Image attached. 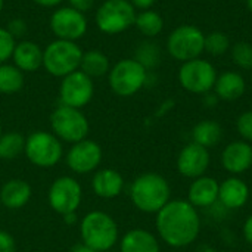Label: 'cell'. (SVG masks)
I'll use <instances>...</instances> for the list:
<instances>
[{
    "label": "cell",
    "mask_w": 252,
    "mask_h": 252,
    "mask_svg": "<svg viewBox=\"0 0 252 252\" xmlns=\"http://www.w3.org/2000/svg\"><path fill=\"white\" fill-rule=\"evenodd\" d=\"M109 69H111L109 58L102 50L92 49V50H87V52L83 53L81 63H80V71H83L92 80L108 75Z\"/></svg>",
    "instance_id": "obj_25"
},
{
    "label": "cell",
    "mask_w": 252,
    "mask_h": 252,
    "mask_svg": "<svg viewBox=\"0 0 252 252\" xmlns=\"http://www.w3.org/2000/svg\"><path fill=\"white\" fill-rule=\"evenodd\" d=\"M204 96V105L207 106V108H214L217 103H219V97H217V94L214 93V92H208V93H205V94H202Z\"/></svg>",
    "instance_id": "obj_39"
},
{
    "label": "cell",
    "mask_w": 252,
    "mask_h": 252,
    "mask_svg": "<svg viewBox=\"0 0 252 252\" xmlns=\"http://www.w3.org/2000/svg\"><path fill=\"white\" fill-rule=\"evenodd\" d=\"M105 252H115V251H112V250H111V251H105Z\"/></svg>",
    "instance_id": "obj_45"
},
{
    "label": "cell",
    "mask_w": 252,
    "mask_h": 252,
    "mask_svg": "<svg viewBox=\"0 0 252 252\" xmlns=\"http://www.w3.org/2000/svg\"><path fill=\"white\" fill-rule=\"evenodd\" d=\"M134 27L139 30L142 35L146 38H154L159 35L164 30V18L152 9L148 10H140L136 15Z\"/></svg>",
    "instance_id": "obj_26"
},
{
    "label": "cell",
    "mask_w": 252,
    "mask_h": 252,
    "mask_svg": "<svg viewBox=\"0 0 252 252\" xmlns=\"http://www.w3.org/2000/svg\"><path fill=\"white\" fill-rule=\"evenodd\" d=\"M136 10H148L157 3V0H128Z\"/></svg>",
    "instance_id": "obj_38"
},
{
    "label": "cell",
    "mask_w": 252,
    "mask_h": 252,
    "mask_svg": "<svg viewBox=\"0 0 252 252\" xmlns=\"http://www.w3.org/2000/svg\"><path fill=\"white\" fill-rule=\"evenodd\" d=\"M146 71L154 69L159 65L161 62V47L158 46V43H155L154 40L148 38L142 43H139V46L134 50V56H133Z\"/></svg>",
    "instance_id": "obj_29"
},
{
    "label": "cell",
    "mask_w": 252,
    "mask_h": 252,
    "mask_svg": "<svg viewBox=\"0 0 252 252\" xmlns=\"http://www.w3.org/2000/svg\"><path fill=\"white\" fill-rule=\"evenodd\" d=\"M68 168L75 174H89L97 170L102 162V148L92 139L80 140L71 145L65 157Z\"/></svg>",
    "instance_id": "obj_14"
},
{
    "label": "cell",
    "mask_w": 252,
    "mask_h": 252,
    "mask_svg": "<svg viewBox=\"0 0 252 252\" xmlns=\"http://www.w3.org/2000/svg\"><path fill=\"white\" fill-rule=\"evenodd\" d=\"M50 208L61 214L68 216L77 213L83 201L81 185L71 176H61L53 180L47 192Z\"/></svg>",
    "instance_id": "obj_11"
},
{
    "label": "cell",
    "mask_w": 252,
    "mask_h": 252,
    "mask_svg": "<svg viewBox=\"0 0 252 252\" xmlns=\"http://www.w3.org/2000/svg\"><path fill=\"white\" fill-rule=\"evenodd\" d=\"M220 183L211 176H201L193 179L188 190V202L198 208H210L219 202Z\"/></svg>",
    "instance_id": "obj_18"
},
{
    "label": "cell",
    "mask_w": 252,
    "mask_h": 252,
    "mask_svg": "<svg viewBox=\"0 0 252 252\" xmlns=\"http://www.w3.org/2000/svg\"><path fill=\"white\" fill-rule=\"evenodd\" d=\"M12 63L24 74L35 72L43 68V49L32 40H18L12 53Z\"/></svg>",
    "instance_id": "obj_19"
},
{
    "label": "cell",
    "mask_w": 252,
    "mask_h": 252,
    "mask_svg": "<svg viewBox=\"0 0 252 252\" xmlns=\"http://www.w3.org/2000/svg\"><path fill=\"white\" fill-rule=\"evenodd\" d=\"M165 46L168 55L183 63L204 53L205 34L195 25H180L170 32Z\"/></svg>",
    "instance_id": "obj_9"
},
{
    "label": "cell",
    "mask_w": 252,
    "mask_h": 252,
    "mask_svg": "<svg viewBox=\"0 0 252 252\" xmlns=\"http://www.w3.org/2000/svg\"><path fill=\"white\" fill-rule=\"evenodd\" d=\"M25 139L19 131H6L0 137V159L12 161L25 151Z\"/></svg>",
    "instance_id": "obj_28"
},
{
    "label": "cell",
    "mask_w": 252,
    "mask_h": 252,
    "mask_svg": "<svg viewBox=\"0 0 252 252\" xmlns=\"http://www.w3.org/2000/svg\"><path fill=\"white\" fill-rule=\"evenodd\" d=\"M32 190L28 182L22 179H10L0 189V202L7 210H21L31 199Z\"/></svg>",
    "instance_id": "obj_22"
},
{
    "label": "cell",
    "mask_w": 252,
    "mask_h": 252,
    "mask_svg": "<svg viewBox=\"0 0 252 252\" xmlns=\"http://www.w3.org/2000/svg\"><path fill=\"white\" fill-rule=\"evenodd\" d=\"M81 242L93 248L96 252L111 251L118 239L120 230L118 224L112 216L105 211L94 210L87 213L80 223Z\"/></svg>",
    "instance_id": "obj_3"
},
{
    "label": "cell",
    "mask_w": 252,
    "mask_h": 252,
    "mask_svg": "<svg viewBox=\"0 0 252 252\" xmlns=\"http://www.w3.org/2000/svg\"><path fill=\"white\" fill-rule=\"evenodd\" d=\"M210 164H211L210 149L193 142L183 146L176 159V167L179 174L190 180L205 176V173L210 168Z\"/></svg>",
    "instance_id": "obj_15"
},
{
    "label": "cell",
    "mask_w": 252,
    "mask_h": 252,
    "mask_svg": "<svg viewBox=\"0 0 252 252\" xmlns=\"http://www.w3.org/2000/svg\"><path fill=\"white\" fill-rule=\"evenodd\" d=\"M223 139V128L214 120H202L192 128V142L207 149L217 146Z\"/></svg>",
    "instance_id": "obj_24"
},
{
    "label": "cell",
    "mask_w": 252,
    "mask_h": 252,
    "mask_svg": "<svg viewBox=\"0 0 252 252\" xmlns=\"http://www.w3.org/2000/svg\"><path fill=\"white\" fill-rule=\"evenodd\" d=\"M15 46L16 40L12 37V34L4 27H0V63H6L12 59Z\"/></svg>",
    "instance_id": "obj_32"
},
{
    "label": "cell",
    "mask_w": 252,
    "mask_h": 252,
    "mask_svg": "<svg viewBox=\"0 0 252 252\" xmlns=\"http://www.w3.org/2000/svg\"><path fill=\"white\" fill-rule=\"evenodd\" d=\"M61 80H62L59 86L61 105L83 109L86 105L92 102L94 96V80H92L83 71L77 69Z\"/></svg>",
    "instance_id": "obj_13"
},
{
    "label": "cell",
    "mask_w": 252,
    "mask_h": 252,
    "mask_svg": "<svg viewBox=\"0 0 252 252\" xmlns=\"http://www.w3.org/2000/svg\"><path fill=\"white\" fill-rule=\"evenodd\" d=\"M148 74L149 71H146L134 58H124L111 66L108 83L114 94L130 97L148 84Z\"/></svg>",
    "instance_id": "obj_5"
},
{
    "label": "cell",
    "mask_w": 252,
    "mask_h": 252,
    "mask_svg": "<svg viewBox=\"0 0 252 252\" xmlns=\"http://www.w3.org/2000/svg\"><path fill=\"white\" fill-rule=\"evenodd\" d=\"M0 252H16L15 238L6 230H0Z\"/></svg>",
    "instance_id": "obj_35"
},
{
    "label": "cell",
    "mask_w": 252,
    "mask_h": 252,
    "mask_svg": "<svg viewBox=\"0 0 252 252\" xmlns=\"http://www.w3.org/2000/svg\"><path fill=\"white\" fill-rule=\"evenodd\" d=\"M65 1L68 3L66 6H69L84 15L89 13L90 10H93V7L96 4V0H65Z\"/></svg>",
    "instance_id": "obj_36"
},
{
    "label": "cell",
    "mask_w": 252,
    "mask_h": 252,
    "mask_svg": "<svg viewBox=\"0 0 252 252\" xmlns=\"http://www.w3.org/2000/svg\"><path fill=\"white\" fill-rule=\"evenodd\" d=\"M217 75L216 66L210 61L196 58L182 63L177 78L186 92L202 96L208 92H213Z\"/></svg>",
    "instance_id": "obj_10"
},
{
    "label": "cell",
    "mask_w": 252,
    "mask_h": 252,
    "mask_svg": "<svg viewBox=\"0 0 252 252\" xmlns=\"http://www.w3.org/2000/svg\"><path fill=\"white\" fill-rule=\"evenodd\" d=\"M49 27L55 38L78 41L89 30V21L84 13L69 6H59L50 15Z\"/></svg>",
    "instance_id": "obj_12"
},
{
    "label": "cell",
    "mask_w": 252,
    "mask_h": 252,
    "mask_svg": "<svg viewBox=\"0 0 252 252\" xmlns=\"http://www.w3.org/2000/svg\"><path fill=\"white\" fill-rule=\"evenodd\" d=\"M3 7H4V0H0V13L3 10Z\"/></svg>",
    "instance_id": "obj_43"
},
{
    "label": "cell",
    "mask_w": 252,
    "mask_h": 252,
    "mask_svg": "<svg viewBox=\"0 0 252 252\" xmlns=\"http://www.w3.org/2000/svg\"><path fill=\"white\" fill-rule=\"evenodd\" d=\"M83 53L77 41L55 38L43 49V68L52 77L63 78L80 69Z\"/></svg>",
    "instance_id": "obj_4"
},
{
    "label": "cell",
    "mask_w": 252,
    "mask_h": 252,
    "mask_svg": "<svg viewBox=\"0 0 252 252\" xmlns=\"http://www.w3.org/2000/svg\"><path fill=\"white\" fill-rule=\"evenodd\" d=\"M155 216L158 238L171 248H186L201 233L199 213L188 199H171Z\"/></svg>",
    "instance_id": "obj_1"
},
{
    "label": "cell",
    "mask_w": 252,
    "mask_h": 252,
    "mask_svg": "<svg viewBox=\"0 0 252 252\" xmlns=\"http://www.w3.org/2000/svg\"><path fill=\"white\" fill-rule=\"evenodd\" d=\"M131 204L142 213L157 214L171 201V186L158 173H143L137 176L128 189Z\"/></svg>",
    "instance_id": "obj_2"
},
{
    "label": "cell",
    "mask_w": 252,
    "mask_h": 252,
    "mask_svg": "<svg viewBox=\"0 0 252 252\" xmlns=\"http://www.w3.org/2000/svg\"><path fill=\"white\" fill-rule=\"evenodd\" d=\"M230 49V38L223 31H211L205 34V47L204 52L211 56H221Z\"/></svg>",
    "instance_id": "obj_30"
},
{
    "label": "cell",
    "mask_w": 252,
    "mask_h": 252,
    "mask_svg": "<svg viewBox=\"0 0 252 252\" xmlns=\"http://www.w3.org/2000/svg\"><path fill=\"white\" fill-rule=\"evenodd\" d=\"M236 131L242 140L252 143V111H245L238 117Z\"/></svg>",
    "instance_id": "obj_33"
},
{
    "label": "cell",
    "mask_w": 252,
    "mask_h": 252,
    "mask_svg": "<svg viewBox=\"0 0 252 252\" xmlns=\"http://www.w3.org/2000/svg\"><path fill=\"white\" fill-rule=\"evenodd\" d=\"M24 154L32 165L40 168H50L59 164L62 159L63 146L52 131L37 130L25 139Z\"/></svg>",
    "instance_id": "obj_8"
},
{
    "label": "cell",
    "mask_w": 252,
    "mask_h": 252,
    "mask_svg": "<svg viewBox=\"0 0 252 252\" xmlns=\"http://www.w3.org/2000/svg\"><path fill=\"white\" fill-rule=\"evenodd\" d=\"M1 134H3V130H1V126H0V137H1Z\"/></svg>",
    "instance_id": "obj_44"
},
{
    "label": "cell",
    "mask_w": 252,
    "mask_h": 252,
    "mask_svg": "<svg viewBox=\"0 0 252 252\" xmlns=\"http://www.w3.org/2000/svg\"><path fill=\"white\" fill-rule=\"evenodd\" d=\"M137 10L128 0H103L94 13V22L100 32L117 35L134 25Z\"/></svg>",
    "instance_id": "obj_6"
},
{
    "label": "cell",
    "mask_w": 252,
    "mask_h": 252,
    "mask_svg": "<svg viewBox=\"0 0 252 252\" xmlns=\"http://www.w3.org/2000/svg\"><path fill=\"white\" fill-rule=\"evenodd\" d=\"M50 128L61 142L74 145L87 139L90 124L81 109L59 105L50 114Z\"/></svg>",
    "instance_id": "obj_7"
},
{
    "label": "cell",
    "mask_w": 252,
    "mask_h": 252,
    "mask_svg": "<svg viewBox=\"0 0 252 252\" xmlns=\"http://www.w3.org/2000/svg\"><path fill=\"white\" fill-rule=\"evenodd\" d=\"M120 252H161V247L152 232L131 229L120 239Z\"/></svg>",
    "instance_id": "obj_23"
},
{
    "label": "cell",
    "mask_w": 252,
    "mask_h": 252,
    "mask_svg": "<svg viewBox=\"0 0 252 252\" xmlns=\"http://www.w3.org/2000/svg\"><path fill=\"white\" fill-rule=\"evenodd\" d=\"M221 167L230 176H241L251 170L252 145L242 139L233 140L221 151Z\"/></svg>",
    "instance_id": "obj_16"
},
{
    "label": "cell",
    "mask_w": 252,
    "mask_h": 252,
    "mask_svg": "<svg viewBox=\"0 0 252 252\" xmlns=\"http://www.w3.org/2000/svg\"><path fill=\"white\" fill-rule=\"evenodd\" d=\"M25 83V74L19 71L13 63H0V93L15 94Z\"/></svg>",
    "instance_id": "obj_27"
},
{
    "label": "cell",
    "mask_w": 252,
    "mask_h": 252,
    "mask_svg": "<svg viewBox=\"0 0 252 252\" xmlns=\"http://www.w3.org/2000/svg\"><path fill=\"white\" fill-rule=\"evenodd\" d=\"M251 83H252V74H251Z\"/></svg>",
    "instance_id": "obj_46"
},
{
    "label": "cell",
    "mask_w": 252,
    "mask_h": 252,
    "mask_svg": "<svg viewBox=\"0 0 252 252\" xmlns=\"http://www.w3.org/2000/svg\"><path fill=\"white\" fill-rule=\"evenodd\" d=\"M247 6H248L250 12H251V13H252V0H247Z\"/></svg>",
    "instance_id": "obj_42"
},
{
    "label": "cell",
    "mask_w": 252,
    "mask_h": 252,
    "mask_svg": "<svg viewBox=\"0 0 252 252\" xmlns=\"http://www.w3.org/2000/svg\"><path fill=\"white\" fill-rule=\"evenodd\" d=\"M213 92L217 94L220 100L235 102L242 97L247 92V81L242 74L236 71H224L217 75Z\"/></svg>",
    "instance_id": "obj_21"
},
{
    "label": "cell",
    "mask_w": 252,
    "mask_h": 252,
    "mask_svg": "<svg viewBox=\"0 0 252 252\" xmlns=\"http://www.w3.org/2000/svg\"><path fill=\"white\" fill-rule=\"evenodd\" d=\"M251 190L245 180L239 176H230L220 183L219 202L227 210H239L250 201Z\"/></svg>",
    "instance_id": "obj_17"
},
{
    "label": "cell",
    "mask_w": 252,
    "mask_h": 252,
    "mask_svg": "<svg viewBox=\"0 0 252 252\" xmlns=\"http://www.w3.org/2000/svg\"><path fill=\"white\" fill-rule=\"evenodd\" d=\"M69 252H96L93 248H90V247H87L86 244H83V242H80V244H77V245H74Z\"/></svg>",
    "instance_id": "obj_41"
},
{
    "label": "cell",
    "mask_w": 252,
    "mask_h": 252,
    "mask_svg": "<svg viewBox=\"0 0 252 252\" xmlns=\"http://www.w3.org/2000/svg\"><path fill=\"white\" fill-rule=\"evenodd\" d=\"M124 177L114 168L97 170L92 179V189L102 199H114L124 190Z\"/></svg>",
    "instance_id": "obj_20"
},
{
    "label": "cell",
    "mask_w": 252,
    "mask_h": 252,
    "mask_svg": "<svg viewBox=\"0 0 252 252\" xmlns=\"http://www.w3.org/2000/svg\"><path fill=\"white\" fill-rule=\"evenodd\" d=\"M10 34L12 37L18 41V40H24V37L27 35L28 32V22L24 19V18H12L7 21L6 27H4Z\"/></svg>",
    "instance_id": "obj_34"
},
{
    "label": "cell",
    "mask_w": 252,
    "mask_h": 252,
    "mask_svg": "<svg viewBox=\"0 0 252 252\" xmlns=\"http://www.w3.org/2000/svg\"><path fill=\"white\" fill-rule=\"evenodd\" d=\"M31 1L41 7H59L65 0H31Z\"/></svg>",
    "instance_id": "obj_40"
},
{
    "label": "cell",
    "mask_w": 252,
    "mask_h": 252,
    "mask_svg": "<svg viewBox=\"0 0 252 252\" xmlns=\"http://www.w3.org/2000/svg\"><path fill=\"white\" fill-rule=\"evenodd\" d=\"M242 233H244V239L247 241V244L252 245V214L251 216H248L247 220L244 221Z\"/></svg>",
    "instance_id": "obj_37"
},
{
    "label": "cell",
    "mask_w": 252,
    "mask_h": 252,
    "mask_svg": "<svg viewBox=\"0 0 252 252\" xmlns=\"http://www.w3.org/2000/svg\"><path fill=\"white\" fill-rule=\"evenodd\" d=\"M233 63L241 69H252V44L248 41H238L232 46Z\"/></svg>",
    "instance_id": "obj_31"
}]
</instances>
